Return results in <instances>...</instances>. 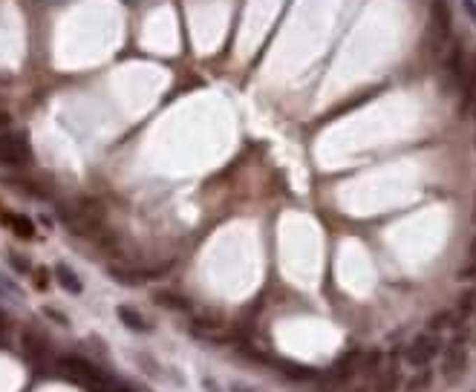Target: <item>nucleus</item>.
I'll return each mask as SVG.
<instances>
[{"label": "nucleus", "instance_id": "obj_1", "mask_svg": "<svg viewBox=\"0 0 476 392\" xmlns=\"http://www.w3.org/2000/svg\"><path fill=\"white\" fill-rule=\"evenodd\" d=\"M58 216L76 237H95L104 225V205L99 200H76L61 205Z\"/></svg>", "mask_w": 476, "mask_h": 392}, {"label": "nucleus", "instance_id": "obj_2", "mask_svg": "<svg viewBox=\"0 0 476 392\" xmlns=\"http://www.w3.org/2000/svg\"><path fill=\"white\" fill-rule=\"evenodd\" d=\"M58 370L66 381H73L90 392H113V386H115L107 381V375L102 370H95L87 358H78V355H64L58 360Z\"/></svg>", "mask_w": 476, "mask_h": 392}, {"label": "nucleus", "instance_id": "obj_3", "mask_svg": "<svg viewBox=\"0 0 476 392\" xmlns=\"http://www.w3.org/2000/svg\"><path fill=\"white\" fill-rule=\"evenodd\" d=\"M32 162V147L23 133H0V164H29Z\"/></svg>", "mask_w": 476, "mask_h": 392}, {"label": "nucleus", "instance_id": "obj_4", "mask_svg": "<svg viewBox=\"0 0 476 392\" xmlns=\"http://www.w3.org/2000/svg\"><path fill=\"white\" fill-rule=\"evenodd\" d=\"M190 335L197 340H208V343H231V340H240V332L234 326H225L217 317H197L190 323Z\"/></svg>", "mask_w": 476, "mask_h": 392}, {"label": "nucleus", "instance_id": "obj_5", "mask_svg": "<svg viewBox=\"0 0 476 392\" xmlns=\"http://www.w3.org/2000/svg\"><path fill=\"white\" fill-rule=\"evenodd\" d=\"M439 349H442V340L436 335H419L407 346V352H404V360L416 366V370H424V366L439 355Z\"/></svg>", "mask_w": 476, "mask_h": 392}, {"label": "nucleus", "instance_id": "obj_6", "mask_svg": "<svg viewBox=\"0 0 476 392\" xmlns=\"http://www.w3.org/2000/svg\"><path fill=\"white\" fill-rule=\"evenodd\" d=\"M171 262H162V265H150V268H130V265H110L107 272L113 280L125 283V286H133V283H145V280H153V277H162L168 274Z\"/></svg>", "mask_w": 476, "mask_h": 392}, {"label": "nucleus", "instance_id": "obj_7", "mask_svg": "<svg viewBox=\"0 0 476 392\" xmlns=\"http://www.w3.org/2000/svg\"><path fill=\"white\" fill-rule=\"evenodd\" d=\"M20 349H23V355H27L35 366H41V363H46V360L52 358L50 340H46L43 335H38L35 329H23V335H20Z\"/></svg>", "mask_w": 476, "mask_h": 392}, {"label": "nucleus", "instance_id": "obj_8", "mask_svg": "<svg viewBox=\"0 0 476 392\" xmlns=\"http://www.w3.org/2000/svg\"><path fill=\"white\" fill-rule=\"evenodd\" d=\"M454 27V18H450V6L447 0H433L430 4V29L436 35V41H444Z\"/></svg>", "mask_w": 476, "mask_h": 392}, {"label": "nucleus", "instance_id": "obj_9", "mask_svg": "<svg viewBox=\"0 0 476 392\" xmlns=\"http://www.w3.org/2000/svg\"><path fill=\"white\" fill-rule=\"evenodd\" d=\"M465 363H468V352H465V346H450L447 352H444V378L447 381H454V378H459L462 372H465Z\"/></svg>", "mask_w": 476, "mask_h": 392}, {"label": "nucleus", "instance_id": "obj_10", "mask_svg": "<svg viewBox=\"0 0 476 392\" xmlns=\"http://www.w3.org/2000/svg\"><path fill=\"white\" fill-rule=\"evenodd\" d=\"M153 303L162 306V309H174V312H188V309H190L188 298H182V294H176V291H171V288H159V291L153 294Z\"/></svg>", "mask_w": 476, "mask_h": 392}, {"label": "nucleus", "instance_id": "obj_11", "mask_svg": "<svg viewBox=\"0 0 476 392\" xmlns=\"http://www.w3.org/2000/svg\"><path fill=\"white\" fill-rule=\"evenodd\" d=\"M115 314H118V321H122L127 329H133V332H150V321H145V317H141L133 306H118Z\"/></svg>", "mask_w": 476, "mask_h": 392}, {"label": "nucleus", "instance_id": "obj_12", "mask_svg": "<svg viewBox=\"0 0 476 392\" xmlns=\"http://www.w3.org/2000/svg\"><path fill=\"white\" fill-rule=\"evenodd\" d=\"M4 223H6L20 239H32V237H35V225H32L29 216H23V214H4Z\"/></svg>", "mask_w": 476, "mask_h": 392}, {"label": "nucleus", "instance_id": "obj_13", "mask_svg": "<svg viewBox=\"0 0 476 392\" xmlns=\"http://www.w3.org/2000/svg\"><path fill=\"white\" fill-rule=\"evenodd\" d=\"M55 277H58L61 288H64V291H69V294H81V291H84V283L78 280V274H76L69 265H64V262L55 268Z\"/></svg>", "mask_w": 476, "mask_h": 392}, {"label": "nucleus", "instance_id": "obj_14", "mask_svg": "<svg viewBox=\"0 0 476 392\" xmlns=\"http://www.w3.org/2000/svg\"><path fill=\"white\" fill-rule=\"evenodd\" d=\"M398 386V372H396V363L387 360L384 366H381V372L375 378V392H396Z\"/></svg>", "mask_w": 476, "mask_h": 392}, {"label": "nucleus", "instance_id": "obj_15", "mask_svg": "<svg viewBox=\"0 0 476 392\" xmlns=\"http://www.w3.org/2000/svg\"><path fill=\"white\" fill-rule=\"evenodd\" d=\"M286 378H295V381H312L318 378V370H309V366H298V363H289V360H280L277 363Z\"/></svg>", "mask_w": 476, "mask_h": 392}, {"label": "nucleus", "instance_id": "obj_16", "mask_svg": "<svg viewBox=\"0 0 476 392\" xmlns=\"http://www.w3.org/2000/svg\"><path fill=\"white\" fill-rule=\"evenodd\" d=\"M9 185H15V188H23V190H29L32 196H50V188H46V185H41V182H35V179H9Z\"/></svg>", "mask_w": 476, "mask_h": 392}, {"label": "nucleus", "instance_id": "obj_17", "mask_svg": "<svg viewBox=\"0 0 476 392\" xmlns=\"http://www.w3.org/2000/svg\"><path fill=\"white\" fill-rule=\"evenodd\" d=\"M384 363H387V360H384V355H381L378 349H375V352H367V355H364V360H361L364 372H370V375L381 372V366H384Z\"/></svg>", "mask_w": 476, "mask_h": 392}, {"label": "nucleus", "instance_id": "obj_18", "mask_svg": "<svg viewBox=\"0 0 476 392\" xmlns=\"http://www.w3.org/2000/svg\"><path fill=\"white\" fill-rule=\"evenodd\" d=\"M430 384H433V375H430V372H421V375H416V378L407 384V389H410V392H424Z\"/></svg>", "mask_w": 476, "mask_h": 392}, {"label": "nucleus", "instance_id": "obj_19", "mask_svg": "<svg viewBox=\"0 0 476 392\" xmlns=\"http://www.w3.org/2000/svg\"><path fill=\"white\" fill-rule=\"evenodd\" d=\"M0 294H4V298H12V300H15V298H20V291H18V288H15V286H12L4 274H0Z\"/></svg>", "mask_w": 476, "mask_h": 392}, {"label": "nucleus", "instance_id": "obj_20", "mask_svg": "<svg viewBox=\"0 0 476 392\" xmlns=\"http://www.w3.org/2000/svg\"><path fill=\"white\" fill-rule=\"evenodd\" d=\"M447 323H454V314H447V312H442V314H436L433 321H430V329H444Z\"/></svg>", "mask_w": 476, "mask_h": 392}, {"label": "nucleus", "instance_id": "obj_21", "mask_svg": "<svg viewBox=\"0 0 476 392\" xmlns=\"http://www.w3.org/2000/svg\"><path fill=\"white\" fill-rule=\"evenodd\" d=\"M35 286H38V288L50 286V272H46V268H35Z\"/></svg>", "mask_w": 476, "mask_h": 392}, {"label": "nucleus", "instance_id": "obj_22", "mask_svg": "<svg viewBox=\"0 0 476 392\" xmlns=\"http://www.w3.org/2000/svg\"><path fill=\"white\" fill-rule=\"evenodd\" d=\"M9 262H12L15 268H20V272H29V262H27V260H23L20 254H12V257H9Z\"/></svg>", "mask_w": 476, "mask_h": 392}, {"label": "nucleus", "instance_id": "obj_23", "mask_svg": "<svg viewBox=\"0 0 476 392\" xmlns=\"http://www.w3.org/2000/svg\"><path fill=\"white\" fill-rule=\"evenodd\" d=\"M462 9L468 12V18L476 23V0H462Z\"/></svg>", "mask_w": 476, "mask_h": 392}, {"label": "nucleus", "instance_id": "obj_24", "mask_svg": "<svg viewBox=\"0 0 476 392\" xmlns=\"http://www.w3.org/2000/svg\"><path fill=\"white\" fill-rule=\"evenodd\" d=\"M9 121H12V115H9L6 110H0V130H4V127H9Z\"/></svg>", "mask_w": 476, "mask_h": 392}, {"label": "nucleus", "instance_id": "obj_25", "mask_svg": "<svg viewBox=\"0 0 476 392\" xmlns=\"http://www.w3.org/2000/svg\"><path fill=\"white\" fill-rule=\"evenodd\" d=\"M341 392H364V386H355V389H341Z\"/></svg>", "mask_w": 476, "mask_h": 392}, {"label": "nucleus", "instance_id": "obj_26", "mask_svg": "<svg viewBox=\"0 0 476 392\" xmlns=\"http://www.w3.org/2000/svg\"><path fill=\"white\" fill-rule=\"evenodd\" d=\"M113 392H130V389H125V386H113Z\"/></svg>", "mask_w": 476, "mask_h": 392}, {"label": "nucleus", "instance_id": "obj_27", "mask_svg": "<svg viewBox=\"0 0 476 392\" xmlns=\"http://www.w3.org/2000/svg\"><path fill=\"white\" fill-rule=\"evenodd\" d=\"M231 392H246V389H243V386H234V389H231Z\"/></svg>", "mask_w": 476, "mask_h": 392}]
</instances>
